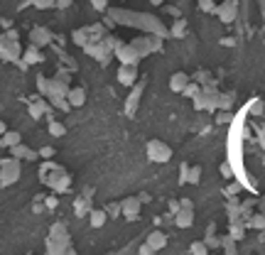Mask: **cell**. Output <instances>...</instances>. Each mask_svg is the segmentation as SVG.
Instances as JSON below:
<instances>
[{
    "instance_id": "obj_17",
    "label": "cell",
    "mask_w": 265,
    "mask_h": 255,
    "mask_svg": "<svg viewBox=\"0 0 265 255\" xmlns=\"http://www.w3.org/2000/svg\"><path fill=\"white\" fill-rule=\"evenodd\" d=\"M174 223H177V228H189L194 223V209H179L174 214Z\"/></svg>"
},
{
    "instance_id": "obj_41",
    "label": "cell",
    "mask_w": 265,
    "mask_h": 255,
    "mask_svg": "<svg viewBox=\"0 0 265 255\" xmlns=\"http://www.w3.org/2000/svg\"><path fill=\"white\" fill-rule=\"evenodd\" d=\"M177 211H179V201H170V214L174 216Z\"/></svg>"
},
{
    "instance_id": "obj_15",
    "label": "cell",
    "mask_w": 265,
    "mask_h": 255,
    "mask_svg": "<svg viewBox=\"0 0 265 255\" xmlns=\"http://www.w3.org/2000/svg\"><path fill=\"white\" fill-rule=\"evenodd\" d=\"M42 59H44V54L39 52L37 47H32V44H30L27 49H22V59H20V61H22L25 67H32V64H39Z\"/></svg>"
},
{
    "instance_id": "obj_11",
    "label": "cell",
    "mask_w": 265,
    "mask_h": 255,
    "mask_svg": "<svg viewBox=\"0 0 265 255\" xmlns=\"http://www.w3.org/2000/svg\"><path fill=\"white\" fill-rule=\"evenodd\" d=\"M189 74H184V72H174L172 74V79H170V89L174 93H182L187 86H189Z\"/></svg>"
},
{
    "instance_id": "obj_39",
    "label": "cell",
    "mask_w": 265,
    "mask_h": 255,
    "mask_svg": "<svg viewBox=\"0 0 265 255\" xmlns=\"http://www.w3.org/2000/svg\"><path fill=\"white\" fill-rule=\"evenodd\" d=\"M35 5H37L39 10H47V8H52V3H49V0H37Z\"/></svg>"
},
{
    "instance_id": "obj_5",
    "label": "cell",
    "mask_w": 265,
    "mask_h": 255,
    "mask_svg": "<svg viewBox=\"0 0 265 255\" xmlns=\"http://www.w3.org/2000/svg\"><path fill=\"white\" fill-rule=\"evenodd\" d=\"M120 204V216H125L128 221H135L138 216H140V201H138V197H128V199L118 201Z\"/></svg>"
},
{
    "instance_id": "obj_46",
    "label": "cell",
    "mask_w": 265,
    "mask_h": 255,
    "mask_svg": "<svg viewBox=\"0 0 265 255\" xmlns=\"http://www.w3.org/2000/svg\"><path fill=\"white\" fill-rule=\"evenodd\" d=\"M5 133H8V125H5V123H3V120H0V138H3V135H5Z\"/></svg>"
},
{
    "instance_id": "obj_32",
    "label": "cell",
    "mask_w": 265,
    "mask_h": 255,
    "mask_svg": "<svg viewBox=\"0 0 265 255\" xmlns=\"http://www.w3.org/2000/svg\"><path fill=\"white\" fill-rule=\"evenodd\" d=\"M52 106H54V108H59V110H67V113L72 110V106L67 103V98H52V103H49V108H52Z\"/></svg>"
},
{
    "instance_id": "obj_35",
    "label": "cell",
    "mask_w": 265,
    "mask_h": 255,
    "mask_svg": "<svg viewBox=\"0 0 265 255\" xmlns=\"http://www.w3.org/2000/svg\"><path fill=\"white\" fill-rule=\"evenodd\" d=\"M216 123H221V125H224V123H231V110H219V113H216Z\"/></svg>"
},
{
    "instance_id": "obj_14",
    "label": "cell",
    "mask_w": 265,
    "mask_h": 255,
    "mask_svg": "<svg viewBox=\"0 0 265 255\" xmlns=\"http://www.w3.org/2000/svg\"><path fill=\"white\" fill-rule=\"evenodd\" d=\"M10 157H13V160H18V162H22V160H37V152L20 143V145H15L13 150H10Z\"/></svg>"
},
{
    "instance_id": "obj_48",
    "label": "cell",
    "mask_w": 265,
    "mask_h": 255,
    "mask_svg": "<svg viewBox=\"0 0 265 255\" xmlns=\"http://www.w3.org/2000/svg\"><path fill=\"white\" fill-rule=\"evenodd\" d=\"M25 255H32V253H25Z\"/></svg>"
},
{
    "instance_id": "obj_25",
    "label": "cell",
    "mask_w": 265,
    "mask_h": 255,
    "mask_svg": "<svg viewBox=\"0 0 265 255\" xmlns=\"http://www.w3.org/2000/svg\"><path fill=\"white\" fill-rule=\"evenodd\" d=\"M199 93H202V86H199V84H194V81H189V86L182 91V96H187V98H191V101H194Z\"/></svg>"
},
{
    "instance_id": "obj_30",
    "label": "cell",
    "mask_w": 265,
    "mask_h": 255,
    "mask_svg": "<svg viewBox=\"0 0 265 255\" xmlns=\"http://www.w3.org/2000/svg\"><path fill=\"white\" fill-rule=\"evenodd\" d=\"M103 211H106V216L115 219V216H120V204H118V201H111V204H108Z\"/></svg>"
},
{
    "instance_id": "obj_7",
    "label": "cell",
    "mask_w": 265,
    "mask_h": 255,
    "mask_svg": "<svg viewBox=\"0 0 265 255\" xmlns=\"http://www.w3.org/2000/svg\"><path fill=\"white\" fill-rule=\"evenodd\" d=\"M52 32H49V30H47V27H35V30H32V32H30V44H32V47H47V44H49V42H52Z\"/></svg>"
},
{
    "instance_id": "obj_38",
    "label": "cell",
    "mask_w": 265,
    "mask_h": 255,
    "mask_svg": "<svg viewBox=\"0 0 265 255\" xmlns=\"http://www.w3.org/2000/svg\"><path fill=\"white\" fill-rule=\"evenodd\" d=\"M91 5H94V10H108V3H103V0H94Z\"/></svg>"
},
{
    "instance_id": "obj_20",
    "label": "cell",
    "mask_w": 265,
    "mask_h": 255,
    "mask_svg": "<svg viewBox=\"0 0 265 255\" xmlns=\"http://www.w3.org/2000/svg\"><path fill=\"white\" fill-rule=\"evenodd\" d=\"M233 106V93H219L216 96V110H228Z\"/></svg>"
},
{
    "instance_id": "obj_33",
    "label": "cell",
    "mask_w": 265,
    "mask_h": 255,
    "mask_svg": "<svg viewBox=\"0 0 265 255\" xmlns=\"http://www.w3.org/2000/svg\"><path fill=\"white\" fill-rule=\"evenodd\" d=\"M224 192H226V197H236V194L241 192V184L236 182V179H231V184H228V186L224 189Z\"/></svg>"
},
{
    "instance_id": "obj_27",
    "label": "cell",
    "mask_w": 265,
    "mask_h": 255,
    "mask_svg": "<svg viewBox=\"0 0 265 255\" xmlns=\"http://www.w3.org/2000/svg\"><path fill=\"white\" fill-rule=\"evenodd\" d=\"M199 179H202V167H189V169H187V182L199 184Z\"/></svg>"
},
{
    "instance_id": "obj_29",
    "label": "cell",
    "mask_w": 265,
    "mask_h": 255,
    "mask_svg": "<svg viewBox=\"0 0 265 255\" xmlns=\"http://www.w3.org/2000/svg\"><path fill=\"white\" fill-rule=\"evenodd\" d=\"M191 255H209V248L204 240H196V243H191Z\"/></svg>"
},
{
    "instance_id": "obj_13",
    "label": "cell",
    "mask_w": 265,
    "mask_h": 255,
    "mask_svg": "<svg viewBox=\"0 0 265 255\" xmlns=\"http://www.w3.org/2000/svg\"><path fill=\"white\" fill-rule=\"evenodd\" d=\"M67 103H69L72 108L84 106V103H86V91H84L81 86H72V89H69V93H67Z\"/></svg>"
},
{
    "instance_id": "obj_21",
    "label": "cell",
    "mask_w": 265,
    "mask_h": 255,
    "mask_svg": "<svg viewBox=\"0 0 265 255\" xmlns=\"http://www.w3.org/2000/svg\"><path fill=\"white\" fill-rule=\"evenodd\" d=\"M47 130H49L52 138H64V135H67V125L59 123V120H49V128H47Z\"/></svg>"
},
{
    "instance_id": "obj_31",
    "label": "cell",
    "mask_w": 265,
    "mask_h": 255,
    "mask_svg": "<svg viewBox=\"0 0 265 255\" xmlns=\"http://www.w3.org/2000/svg\"><path fill=\"white\" fill-rule=\"evenodd\" d=\"M194 84H199V86H207V84H211V72H196V81Z\"/></svg>"
},
{
    "instance_id": "obj_40",
    "label": "cell",
    "mask_w": 265,
    "mask_h": 255,
    "mask_svg": "<svg viewBox=\"0 0 265 255\" xmlns=\"http://www.w3.org/2000/svg\"><path fill=\"white\" fill-rule=\"evenodd\" d=\"M179 209H194V204H191V199H182L179 201Z\"/></svg>"
},
{
    "instance_id": "obj_22",
    "label": "cell",
    "mask_w": 265,
    "mask_h": 255,
    "mask_svg": "<svg viewBox=\"0 0 265 255\" xmlns=\"http://www.w3.org/2000/svg\"><path fill=\"white\" fill-rule=\"evenodd\" d=\"M248 228H255V231H265V214H255L250 221H246Z\"/></svg>"
},
{
    "instance_id": "obj_34",
    "label": "cell",
    "mask_w": 265,
    "mask_h": 255,
    "mask_svg": "<svg viewBox=\"0 0 265 255\" xmlns=\"http://www.w3.org/2000/svg\"><path fill=\"white\" fill-rule=\"evenodd\" d=\"M54 155H57V150H54V147H49V145L42 147V150L37 152V157H44V160H52Z\"/></svg>"
},
{
    "instance_id": "obj_3",
    "label": "cell",
    "mask_w": 265,
    "mask_h": 255,
    "mask_svg": "<svg viewBox=\"0 0 265 255\" xmlns=\"http://www.w3.org/2000/svg\"><path fill=\"white\" fill-rule=\"evenodd\" d=\"M148 157H150V162H167L172 157V150L162 140H150L148 143Z\"/></svg>"
},
{
    "instance_id": "obj_37",
    "label": "cell",
    "mask_w": 265,
    "mask_h": 255,
    "mask_svg": "<svg viewBox=\"0 0 265 255\" xmlns=\"http://www.w3.org/2000/svg\"><path fill=\"white\" fill-rule=\"evenodd\" d=\"M199 8H202V10H209V13H216V3H211V0H202Z\"/></svg>"
},
{
    "instance_id": "obj_28",
    "label": "cell",
    "mask_w": 265,
    "mask_h": 255,
    "mask_svg": "<svg viewBox=\"0 0 265 255\" xmlns=\"http://www.w3.org/2000/svg\"><path fill=\"white\" fill-rule=\"evenodd\" d=\"M184 27H187V22L179 18L177 22H174V25H172V30L167 32V35H172V37H182V35H184Z\"/></svg>"
},
{
    "instance_id": "obj_16",
    "label": "cell",
    "mask_w": 265,
    "mask_h": 255,
    "mask_svg": "<svg viewBox=\"0 0 265 255\" xmlns=\"http://www.w3.org/2000/svg\"><path fill=\"white\" fill-rule=\"evenodd\" d=\"M47 113H49V103H47L44 98H35V101L30 103V115H32V120L44 118Z\"/></svg>"
},
{
    "instance_id": "obj_24",
    "label": "cell",
    "mask_w": 265,
    "mask_h": 255,
    "mask_svg": "<svg viewBox=\"0 0 265 255\" xmlns=\"http://www.w3.org/2000/svg\"><path fill=\"white\" fill-rule=\"evenodd\" d=\"M72 39H74V44H79V47H86V44H89V37L84 32V27H81V30H74V32H72Z\"/></svg>"
},
{
    "instance_id": "obj_8",
    "label": "cell",
    "mask_w": 265,
    "mask_h": 255,
    "mask_svg": "<svg viewBox=\"0 0 265 255\" xmlns=\"http://www.w3.org/2000/svg\"><path fill=\"white\" fill-rule=\"evenodd\" d=\"M216 15L221 22H233L236 15H238V3H221V5H216Z\"/></svg>"
},
{
    "instance_id": "obj_18",
    "label": "cell",
    "mask_w": 265,
    "mask_h": 255,
    "mask_svg": "<svg viewBox=\"0 0 265 255\" xmlns=\"http://www.w3.org/2000/svg\"><path fill=\"white\" fill-rule=\"evenodd\" d=\"M22 143V138H20L18 130H8L3 138H0V147H8V150H13L15 145H20Z\"/></svg>"
},
{
    "instance_id": "obj_45",
    "label": "cell",
    "mask_w": 265,
    "mask_h": 255,
    "mask_svg": "<svg viewBox=\"0 0 265 255\" xmlns=\"http://www.w3.org/2000/svg\"><path fill=\"white\" fill-rule=\"evenodd\" d=\"M47 206H49V209H54V206H57V199H54V197H49V199H47Z\"/></svg>"
},
{
    "instance_id": "obj_6",
    "label": "cell",
    "mask_w": 265,
    "mask_h": 255,
    "mask_svg": "<svg viewBox=\"0 0 265 255\" xmlns=\"http://www.w3.org/2000/svg\"><path fill=\"white\" fill-rule=\"evenodd\" d=\"M140 98H143V84H135L130 89V96L125 98V113L128 115H135L138 113V106H140Z\"/></svg>"
},
{
    "instance_id": "obj_36",
    "label": "cell",
    "mask_w": 265,
    "mask_h": 255,
    "mask_svg": "<svg viewBox=\"0 0 265 255\" xmlns=\"http://www.w3.org/2000/svg\"><path fill=\"white\" fill-rule=\"evenodd\" d=\"M221 177H224V179H233V167L228 162L221 164Z\"/></svg>"
},
{
    "instance_id": "obj_1",
    "label": "cell",
    "mask_w": 265,
    "mask_h": 255,
    "mask_svg": "<svg viewBox=\"0 0 265 255\" xmlns=\"http://www.w3.org/2000/svg\"><path fill=\"white\" fill-rule=\"evenodd\" d=\"M130 47L138 52V56L143 59V56L152 54V52H160V49H162V39L157 35H140L130 42Z\"/></svg>"
},
{
    "instance_id": "obj_9",
    "label": "cell",
    "mask_w": 265,
    "mask_h": 255,
    "mask_svg": "<svg viewBox=\"0 0 265 255\" xmlns=\"http://www.w3.org/2000/svg\"><path fill=\"white\" fill-rule=\"evenodd\" d=\"M72 89V84H67V81H61V79H49V98H67V93Z\"/></svg>"
},
{
    "instance_id": "obj_23",
    "label": "cell",
    "mask_w": 265,
    "mask_h": 255,
    "mask_svg": "<svg viewBox=\"0 0 265 255\" xmlns=\"http://www.w3.org/2000/svg\"><path fill=\"white\" fill-rule=\"evenodd\" d=\"M243 236H246V231H243V223H233V226L228 228V238H231V240H241Z\"/></svg>"
},
{
    "instance_id": "obj_44",
    "label": "cell",
    "mask_w": 265,
    "mask_h": 255,
    "mask_svg": "<svg viewBox=\"0 0 265 255\" xmlns=\"http://www.w3.org/2000/svg\"><path fill=\"white\" fill-rule=\"evenodd\" d=\"M140 255H155V253H152V250L148 248V245H143V248H140Z\"/></svg>"
},
{
    "instance_id": "obj_2",
    "label": "cell",
    "mask_w": 265,
    "mask_h": 255,
    "mask_svg": "<svg viewBox=\"0 0 265 255\" xmlns=\"http://www.w3.org/2000/svg\"><path fill=\"white\" fill-rule=\"evenodd\" d=\"M20 174H22V162L13 160V157H8V160L0 162V186L15 184L20 179Z\"/></svg>"
},
{
    "instance_id": "obj_10",
    "label": "cell",
    "mask_w": 265,
    "mask_h": 255,
    "mask_svg": "<svg viewBox=\"0 0 265 255\" xmlns=\"http://www.w3.org/2000/svg\"><path fill=\"white\" fill-rule=\"evenodd\" d=\"M118 84L132 89V86L138 84V69H132V67H120V69H118Z\"/></svg>"
},
{
    "instance_id": "obj_47",
    "label": "cell",
    "mask_w": 265,
    "mask_h": 255,
    "mask_svg": "<svg viewBox=\"0 0 265 255\" xmlns=\"http://www.w3.org/2000/svg\"><path fill=\"white\" fill-rule=\"evenodd\" d=\"M64 255H76V250L72 248V245H67V250H64Z\"/></svg>"
},
{
    "instance_id": "obj_42",
    "label": "cell",
    "mask_w": 265,
    "mask_h": 255,
    "mask_svg": "<svg viewBox=\"0 0 265 255\" xmlns=\"http://www.w3.org/2000/svg\"><path fill=\"white\" fill-rule=\"evenodd\" d=\"M187 169H189V167H187V164H182V174H179V179H182V182H187Z\"/></svg>"
},
{
    "instance_id": "obj_19",
    "label": "cell",
    "mask_w": 265,
    "mask_h": 255,
    "mask_svg": "<svg viewBox=\"0 0 265 255\" xmlns=\"http://www.w3.org/2000/svg\"><path fill=\"white\" fill-rule=\"evenodd\" d=\"M89 219H91V226H94V228H103V223L108 221V216H106L103 209H91Z\"/></svg>"
},
{
    "instance_id": "obj_43",
    "label": "cell",
    "mask_w": 265,
    "mask_h": 255,
    "mask_svg": "<svg viewBox=\"0 0 265 255\" xmlns=\"http://www.w3.org/2000/svg\"><path fill=\"white\" fill-rule=\"evenodd\" d=\"M138 201H140V204H148V201H150V194H140Z\"/></svg>"
},
{
    "instance_id": "obj_12",
    "label": "cell",
    "mask_w": 265,
    "mask_h": 255,
    "mask_svg": "<svg viewBox=\"0 0 265 255\" xmlns=\"http://www.w3.org/2000/svg\"><path fill=\"white\" fill-rule=\"evenodd\" d=\"M145 245L150 248L152 253H157V250H162V248L167 245V236H165L162 231H152L150 236H148V240H145Z\"/></svg>"
},
{
    "instance_id": "obj_4",
    "label": "cell",
    "mask_w": 265,
    "mask_h": 255,
    "mask_svg": "<svg viewBox=\"0 0 265 255\" xmlns=\"http://www.w3.org/2000/svg\"><path fill=\"white\" fill-rule=\"evenodd\" d=\"M115 56H118L120 67H132V69H138V64H140L138 52L132 49L130 44H125V42H120V44L115 47Z\"/></svg>"
},
{
    "instance_id": "obj_26",
    "label": "cell",
    "mask_w": 265,
    "mask_h": 255,
    "mask_svg": "<svg viewBox=\"0 0 265 255\" xmlns=\"http://www.w3.org/2000/svg\"><path fill=\"white\" fill-rule=\"evenodd\" d=\"M37 91H39V96H47V93H49V79H47L44 74L37 76Z\"/></svg>"
}]
</instances>
